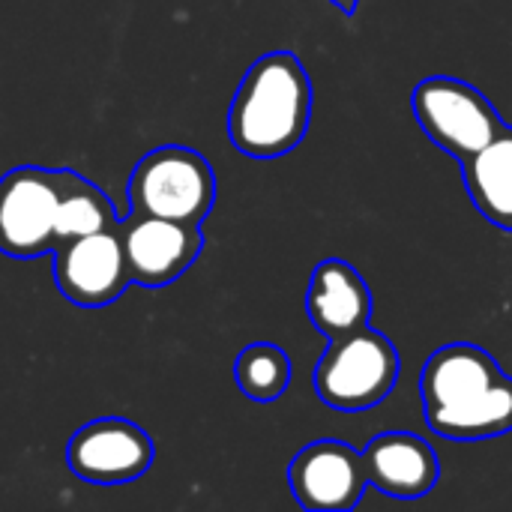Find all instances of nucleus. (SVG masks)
<instances>
[{"instance_id": "obj_1", "label": "nucleus", "mask_w": 512, "mask_h": 512, "mask_svg": "<svg viewBox=\"0 0 512 512\" xmlns=\"http://www.w3.org/2000/svg\"><path fill=\"white\" fill-rule=\"evenodd\" d=\"M426 423L435 435L477 444L512 432V378L471 342L438 348L420 375Z\"/></svg>"}, {"instance_id": "obj_2", "label": "nucleus", "mask_w": 512, "mask_h": 512, "mask_svg": "<svg viewBox=\"0 0 512 512\" xmlns=\"http://www.w3.org/2000/svg\"><path fill=\"white\" fill-rule=\"evenodd\" d=\"M312 81L291 51L258 57L243 75L231 111L228 138L249 159H279L309 132Z\"/></svg>"}, {"instance_id": "obj_3", "label": "nucleus", "mask_w": 512, "mask_h": 512, "mask_svg": "<svg viewBox=\"0 0 512 512\" xmlns=\"http://www.w3.org/2000/svg\"><path fill=\"white\" fill-rule=\"evenodd\" d=\"M399 372L402 360L396 345L384 333L363 327L330 339L315 366L312 384L324 405L354 414L381 405L393 393Z\"/></svg>"}, {"instance_id": "obj_4", "label": "nucleus", "mask_w": 512, "mask_h": 512, "mask_svg": "<svg viewBox=\"0 0 512 512\" xmlns=\"http://www.w3.org/2000/svg\"><path fill=\"white\" fill-rule=\"evenodd\" d=\"M126 195L129 210L201 225L216 204V174L198 150L165 144L138 159Z\"/></svg>"}, {"instance_id": "obj_5", "label": "nucleus", "mask_w": 512, "mask_h": 512, "mask_svg": "<svg viewBox=\"0 0 512 512\" xmlns=\"http://www.w3.org/2000/svg\"><path fill=\"white\" fill-rule=\"evenodd\" d=\"M411 108L420 129L459 162L492 144L507 129L489 96L453 75L423 78L411 93Z\"/></svg>"}, {"instance_id": "obj_6", "label": "nucleus", "mask_w": 512, "mask_h": 512, "mask_svg": "<svg viewBox=\"0 0 512 512\" xmlns=\"http://www.w3.org/2000/svg\"><path fill=\"white\" fill-rule=\"evenodd\" d=\"M60 198L57 171L21 165L0 177V252L39 258L54 252V216Z\"/></svg>"}, {"instance_id": "obj_7", "label": "nucleus", "mask_w": 512, "mask_h": 512, "mask_svg": "<svg viewBox=\"0 0 512 512\" xmlns=\"http://www.w3.org/2000/svg\"><path fill=\"white\" fill-rule=\"evenodd\" d=\"M117 234L123 243L132 285L144 288H165L177 282L204 249L201 225L162 219L138 210H129V216L117 222Z\"/></svg>"}, {"instance_id": "obj_8", "label": "nucleus", "mask_w": 512, "mask_h": 512, "mask_svg": "<svg viewBox=\"0 0 512 512\" xmlns=\"http://www.w3.org/2000/svg\"><path fill=\"white\" fill-rule=\"evenodd\" d=\"M51 255L57 291L81 309H102L120 300L132 285L117 225L87 237L63 240Z\"/></svg>"}, {"instance_id": "obj_9", "label": "nucleus", "mask_w": 512, "mask_h": 512, "mask_svg": "<svg viewBox=\"0 0 512 512\" xmlns=\"http://www.w3.org/2000/svg\"><path fill=\"white\" fill-rule=\"evenodd\" d=\"M150 435L123 417H99L81 426L66 444L69 471L96 486H120L144 477L153 465Z\"/></svg>"}, {"instance_id": "obj_10", "label": "nucleus", "mask_w": 512, "mask_h": 512, "mask_svg": "<svg viewBox=\"0 0 512 512\" xmlns=\"http://www.w3.org/2000/svg\"><path fill=\"white\" fill-rule=\"evenodd\" d=\"M291 495L309 512L354 510L369 486L363 456L345 441H315L303 447L288 468Z\"/></svg>"}, {"instance_id": "obj_11", "label": "nucleus", "mask_w": 512, "mask_h": 512, "mask_svg": "<svg viewBox=\"0 0 512 512\" xmlns=\"http://www.w3.org/2000/svg\"><path fill=\"white\" fill-rule=\"evenodd\" d=\"M360 456L369 486L399 501L426 498L441 477V465L432 444L411 432L375 435Z\"/></svg>"}, {"instance_id": "obj_12", "label": "nucleus", "mask_w": 512, "mask_h": 512, "mask_svg": "<svg viewBox=\"0 0 512 512\" xmlns=\"http://www.w3.org/2000/svg\"><path fill=\"white\" fill-rule=\"evenodd\" d=\"M306 312L312 327L327 339L363 330L372 321V288L354 264L327 258L312 270Z\"/></svg>"}, {"instance_id": "obj_13", "label": "nucleus", "mask_w": 512, "mask_h": 512, "mask_svg": "<svg viewBox=\"0 0 512 512\" xmlns=\"http://www.w3.org/2000/svg\"><path fill=\"white\" fill-rule=\"evenodd\" d=\"M459 165L474 207L501 231H512V126Z\"/></svg>"}, {"instance_id": "obj_14", "label": "nucleus", "mask_w": 512, "mask_h": 512, "mask_svg": "<svg viewBox=\"0 0 512 512\" xmlns=\"http://www.w3.org/2000/svg\"><path fill=\"white\" fill-rule=\"evenodd\" d=\"M57 177H60V198H57V216H54L57 243L87 237V234L114 228L120 222L111 198L96 183H90L72 168H60Z\"/></svg>"}, {"instance_id": "obj_15", "label": "nucleus", "mask_w": 512, "mask_h": 512, "mask_svg": "<svg viewBox=\"0 0 512 512\" xmlns=\"http://www.w3.org/2000/svg\"><path fill=\"white\" fill-rule=\"evenodd\" d=\"M237 387L252 402H276L291 384V357L273 342L246 345L234 363Z\"/></svg>"}, {"instance_id": "obj_16", "label": "nucleus", "mask_w": 512, "mask_h": 512, "mask_svg": "<svg viewBox=\"0 0 512 512\" xmlns=\"http://www.w3.org/2000/svg\"><path fill=\"white\" fill-rule=\"evenodd\" d=\"M330 3H333V6H336L339 12H345V15H354V12H357V3H360V0H330Z\"/></svg>"}]
</instances>
